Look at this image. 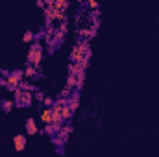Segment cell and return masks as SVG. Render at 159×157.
Masks as SVG:
<instances>
[{
	"mask_svg": "<svg viewBox=\"0 0 159 157\" xmlns=\"http://www.w3.org/2000/svg\"><path fill=\"white\" fill-rule=\"evenodd\" d=\"M89 57H91V50H89L87 41H85V43H78V44L72 48V52H70V59H72V63L89 61Z\"/></svg>",
	"mask_w": 159,
	"mask_h": 157,
	"instance_id": "1",
	"label": "cell"
},
{
	"mask_svg": "<svg viewBox=\"0 0 159 157\" xmlns=\"http://www.w3.org/2000/svg\"><path fill=\"white\" fill-rule=\"evenodd\" d=\"M41 59H43V48H41V44L34 43L32 48H30V52H28V63L34 65V67H39Z\"/></svg>",
	"mask_w": 159,
	"mask_h": 157,
	"instance_id": "2",
	"label": "cell"
},
{
	"mask_svg": "<svg viewBox=\"0 0 159 157\" xmlns=\"http://www.w3.org/2000/svg\"><path fill=\"white\" fill-rule=\"evenodd\" d=\"M22 76H24V70H13L9 76H7V89L9 91H17L19 89V85H20V81H22Z\"/></svg>",
	"mask_w": 159,
	"mask_h": 157,
	"instance_id": "3",
	"label": "cell"
},
{
	"mask_svg": "<svg viewBox=\"0 0 159 157\" xmlns=\"http://www.w3.org/2000/svg\"><path fill=\"white\" fill-rule=\"evenodd\" d=\"M32 102H34L32 92H22L20 100H17V102H15V105H19V107H30V105H32Z\"/></svg>",
	"mask_w": 159,
	"mask_h": 157,
	"instance_id": "4",
	"label": "cell"
},
{
	"mask_svg": "<svg viewBox=\"0 0 159 157\" xmlns=\"http://www.w3.org/2000/svg\"><path fill=\"white\" fill-rule=\"evenodd\" d=\"M13 146L17 152H22L26 148V135H15L13 137Z\"/></svg>",
	"mask_w": 159,
	"mask_h": 157,
	"instance_id": "5",
	"label": "cell"
},
{
	"mask_svg": "<svg viewBox=\"0 0 159 157\" xmlns=\"http://www.w3.org/2000/svg\"><path fill=\"white\" fill-rule=\"evenodd\" d=\"M37 131H39V128H37V124H35V118H28V120H26V133L35 135Z\"/></svg>",
	"mask_w": 159,
	"mask_h": 157,
	"instance_id": "6",
	"label": "cell"
},
{
	"mask_svg": "<svg viewBox=\"0 0 159 157\" xmlns=\"http://www.w3.org/2000/svg\"><path fill=\"white\" fill-rule=\"evenodd\" d=\"M52 118H54V115H52V109H44L43 113H41V120L48 126V124H52Z\"/></svg>",
	"mask_w": 159,
	"mask_h": 157,
	"instance_id": "7",
	"label": "cell"
},
{
	"mask_svg": "<svg viewBox=\"0 0 159 157\" xmlns=\"http://www.w3.org/2000/svg\"><path fill=\"white\" fill-rule=\"evenodd\" d=\"M35 72H37V67H34V65H28L24 69V76L26 78H35Z\"/></svg>",
	"mask_w": 159,
	"mask_h": 157,
	"instance_id": "8",
	"label": "cell"
},
{
	"mask_svg": "<svg viewBox=\"0 0 159 157\" xmlns=\"http://www.w3.org/2000/svg\"><path fill=\"white\" fill-rule=\"evenodd\" d=\"M61 117H63V120H70V117H72V109L69 107V104L63 105V109H61Z\"/></svg>",
	"mask_w": 159,
	"mask_h": 157,
	"instance_id": "9",
	"label": "cell"
},
{
	"mask_svg": "<svg viewBox=\"0 0 159 157\" xmlns=\"http://www.w3.org/2000/svg\"><path fill=\"white\" fill-rule=\"evenodd\" d=\"M13 105H15V102H13V100H2V102H0V107H2L4 111H11V109H13Z\"/></svg>",
	"mask_w": 159,
	"mask_h": 157,
	"instance_id": "10",
	"label": "cell"
},
{
	"mask_svg": "<svg viewBox=\"0 0 159 157\" xmlns=\"http://www.w3.org/2000/svg\"><path fill=\"white\" fill-rule=\"evenodd\" d=\"M54 7L59 9V11L61 9H67L69 7V0H57V2H54Z\"/></svg>",
	"mask_w": 159,
	"mask_h": 157,
	"instance_id": "11",
	"label": "cell"
},
{
	"mask_svg": "<svg viewBox=\"0 0 159 157\" xmlns=\"http://www.w3.org/2000/svg\"><path fill=\"white\" fill-rule=\"evenodd\" d=\"M56 104V100L52 98V96H44V100H43V105H46V109H52V105Z\"/></svg>",
	"mask_w": 159,
	"mask_h": 157,
	"instance_id": "12",
	"label": "cell"
},
{
	"mask_svg": "<svg viewBox=\"0 0 159 157\" xmlns=\"http://www.w3.org/2000/svg\"><path fill=\"white\" fill-rule=\"evenodd\" d=\"M57 129H61V128H57V126H54V124H48V126H44V133H48V135H54Z\"/></svg>",
	"mask_w": 159,
	"mask_h": 157,
	"instance_id": "13",
	"label": "cell"
},
{
	"mask_svg": "<svg viewBox=\"0 0 159 157\" xmlns=\"http://www.w3.org/2000/svg\"><path fill=\"white\" fill-rule=\"evenodd\" d=\"M67 85H69V89H70V87H74V89H76V85H78V78L70 74V76H69V79H67Z\"/></svg>",
	"mask_w": 159,
	"mask_h": 157,
	"instance_id": "14",
	"label": "cell"
},
{
	"mask_svg": "<svg viewBox=\"0 0 159 157\" xmlns=\"http://www.w3.org/2000/svg\"><path fill=\"white\" fill-rule=\"evenodd\" d=\"M34 39H35V34H34V32H26V34L22 35V41H24V43H32Z\"/></svg>",
	"mask_w": 159,
	"mask_h": 157,
	"instance_id": "15",
	"label": "cell"
},
{
	"mask_svg": "<svg viewBox=\"0 0 159 157\" xmlns=\"http://www.w3.org/2000/svg\"><path fill=\"white\" fill-rule=\"evenodd\" d=\"M78 105H80V104H78V96H72V98L69 100V107L74 111V109H78Z\"/></svg>",
	"mask_w": 159,
	"mask_h": 157,
	"instance_id": "16",
	"label": "cell"
},
{
	"mask_svg": "<svg viewBox=\"0 0 159 157\" xmlns=\"http://www.w3.org/2000/svg\"><path fill=\"white\" fill-rule=\"evenodd\" d=\"M35 100H37V102H43V100H44V92H43V91H35Z\"/></svg>",
	"mask_w": 159,
	"mask_h": 157,
	"instance_id": "17",
	"label": "cell"
},
{
	"mask_svg": "<svg viewBox=\"0 0 159 157\" xmlns=\"http://www.w3.org/2000/svg\"><path fill=\"white\" fill-rule=\"evenodd\" d=\"M9 74H11V72H9L7 69H0V76H2V78H7Z\"/></svg>",
	"mask_w": 159,
	"mask_h": 157,
	"instance_id": "18",
	"label": "cell"
},
{
	"mask_svg": "<svg viewBox=\"0 0 159 157\" xmlns=\"http://www.w3.org/2000/svg\"><path fill=\"white\" fill-rule=\"evenodd\" d=\"M59 30H61V34H67V20H63V22H61Z\"/></svg>",
	"mask_w": 159,
	"mask_h": 157,
	"instance_id": "19",
	"label": "cell"
},
{
	"mask_svg": "<svg viewBox=\"0 0 159 157\" xmlns=\"http://www.w3.org/2000/svg\"><path fill=\"white\" fill-rule=\"evenodd\" d=\"M89 7H93V9H98V2H96V0H91V2H89Z\"/></svg>",
	"mask_w": 159,
	"mask_h": 157,
	"instance_id": "20",
	"label": "cell"
},
{
	"mask_svg": "<svg viewBox=\"0 0 159 157\" xmlns=\"http://www.w3.org/2000/svg\"><path fill=\"white\" fill-rule=\"evenodd\" d=\"M0 85L6 87V85H7V78H2V76H0Z\"/></svg>",
	"mask_w": 159,
	"mask_h": 157,
	"instance_id": "21",
	"label": "cell"
}]
</instances>
